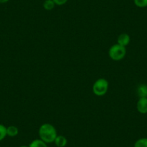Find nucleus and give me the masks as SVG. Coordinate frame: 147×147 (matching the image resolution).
<instances>
[{
  "label": "nucleus",
  "mask_w": 147,
  "mask_h": 147,
  "mask_svg": "<svg viewBox=\"0 0 147 147\" xmlns=\"http://www.w3.org/2000/svg\"><path fill=\"white\" fill-rule=\"evenodd\" d=\"M19 134V129L15 125H9L7 127V136L15 137Z\"/></svg>",
  "instance_id": "obj_8"
},
{
  "label": "nucleus",
  "mask_w": 147,
  "mask_h": 147,
  "mask_svg": "<svg viewBox=\"0 0 147 147\" xmlns=\"http://www.w3.org/2000/svg\"><path fill=\"white\" fill-rule=\"evenodd\" d=\"M131 42V37L128 33H121L118 35L117 39V43L121 46L126 47Z\"/></svg>",
  "instance_id": "obj_5"
},
{
  "label": "nucleus",
  "mask_w": 147,
  "mask_h": 147,
  "mask_svg": "<svg viewBox=\"0 0 147 147\" xmlns=\"http://www.w3.org/2000/svg\"><path fill=\"white\" fill-rule=\"evenodd\" d=\"M134 3L137 7H147V0H134Z\"/></svg>",
  "instance_id": "obj_13"
},
{
  "label": "nucleus",
  "mask_w": 147,
  "mask_h": 147,
  "mask_svg": "<svg viewBox=\"0 0 147 147\" xmlns=\"http://www.w3.org/2000/svg\"><path fill=\"white\" fill-rule=\"evenodd\" d=\"M56 4L54 3L53 0H45L43 4V7L46 10L51 11L54 9Z\"/></svg>",
  "instance_id": "obj_10"
},
{
  "label": "nucleus",
  "mask_w": 147,
  "mask_h": 147,
  "mask_svg": "<svg viewBox=\"0 0 147 147\" xmlns=\"http://www.w3.org/2000/svg\"><path fill=\"white\" fill-rule=\"evenodd\" d=\"M109 82L106 79L100 78L96 80L92 85V92L96 96L102 97L107 92Z\"/></svg>",
  "instance_id": "obj_3"
},
{
  "label": "nucleus",
  "mask_w": 147,
  "mask_h": 147,
  "mask_svg": "<svg viewBox=\"0 0 147 147\" xmlns=\"http://www.w3.org/2000/svg\"><path fill=\"white\" fill-rule=\"evenodd\" d=\"M137 94L140 97H147V84H139L137 87Z\"/></svg>",
  "instance_id": "obj_7"
},
{
  "label": "nucleus",
  "mask_w": 147,
  "mask_h": 147,
  "mask_svg": "<svg viewBox=\"0 0 147 147\" xmlns=\"http://www.w3.org/2000/svg\"><path fill=\"white\" fill-rule=\"evenodd\" d=\"M53 143L57 147H65L67 145L68 140L64 136L58 135Z\"/></svg>",
  "instance_id": "obj_6"
},
{
  "label": "nucleus",
  "mask_w": 147,
  "mask_h": 147,
  "mask_svg": "<svg viewBox=\"0 0 147 147\" xmlns=\"http://www.w3.org/2000/svg\"><path fill=\"white\" fill-rule=\"evenodd\" d=\"M7 136V127L3 124L0 123V141H3Z\"/></svg>",
  "instance_id": "obj_12"
},
{
  "label": "nucleus",
  "mask_w": 147,
  "mask_h": 147,
  "mask_svg": "<svg viewBox=\"0 0 147 147\" xmlns=\"http://www.w3.org/2000/svg\"><path fill=\"white\" fill-rule=\"evenodd\" d=\"M47 144L40 138H36L32 140L28 146L29 147H48Z\"/></svg>",
  "instance_id": "obj_9"
},
{
  "label": "nucleus",
  "mask_w": 147,
  "mask_h": 147,
  "mask_svg": "<svg viewBox=\"0 0 147 147\" xmlns=\"http://www.w3.org/2000/svg\"><path fill=\"white\" fill-rule=\"evenodd\" d=\"M38 135L39 138L43 140L44 142L46 144H51L54 142L58 134L54 125L49 123H46L39 127Z\"/></svg>",
  "instance_id": "obj_1"
},
{
  "label": "nucleus",
  "mask_w": 147,
  "mask_h": 147,
  "mask_svg": "<svg viewBox=\"0 0 147 147\" xmlns=\"http://www.w3.org/2000/svg\"><path fill=\"white\" fill-rule=\"evenodd\" d=\"M53 1L57 6H62L68 2V0H53Z\"/></svg>",
  "instance_id": "obj_14"
},
{
  "label": "nucleus",
  "mask_w": 147,
  "mask_h": 147,
  "mask_svg": "<svg viewBox=\"0 0 147 147\" xmlns=\"http://www.w3.org/2000/svg\"><path fill=\"white\" fill-rule=\"evenodd\" d=\"M108 55L112 60L118 61L125 58L126 55V48L121 45L114 44L109 49Z\"/></svg>",
  "instance_id": "obj_2"
},
{
  "label": "nucleus",
  "mask_w": 147,
  "mask_h": 147,
  "mask_svg": "<svg viewBox=\"0 0 147 147\" xmlns=\"http://www.w3.org/2000/svg\"><path fill=\"white\" fill-rule=\"evenodd\" d=\"M136 109L141 114L147 113V97H140L136 104Z\"/></svg>",
  "instance_id": "obj_4"
},
{
  "label": "nucleus",
  "mask_w": 147,
  "mask_h": 147,
  "mask_svg": "<svg viewBox=\"0 0 147 147\" xmlns=\"http://www.w3.org/2000/svg\"><path fill=\"white\" fill-rule=\"evenodd\" d=\"M9 0H0V4H5L9 2Z\"/></svg>",
  "instance_id": "obj_15"
},
{
  "label": "nucleus",
  "mask_w": 147,
  "mask_h": 147,
  "mask_svg": "<svg viewBox=\"0 0 147 147\" xmlns=\"http://www.w3.org/2000/svg\"><path fill=\"white\" fill-rule=\"evenodd\" d=\"M20 147H29V146H27V145H22L20 146Z\"/></svg>",
  "instance_id": "obj_16"
},
{
  "label": "nucleus",
  "mask_w": 147,
  "mask_h": 147,
  "mask_svg": "<svg viewBox=\"0 0 147 147\" xmlns=\"http://www.w3.org/2000/svg\"><path fill=\"white\" fill-rule=\"evenodd\" d=\"M134 147H147V138H141L134 143Z\"/></svg>",
  "instance_id": "obj_11"
}]
</instances>
